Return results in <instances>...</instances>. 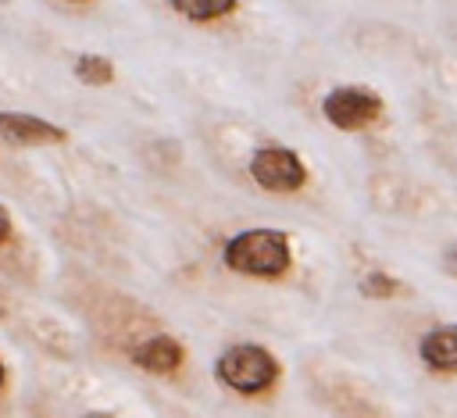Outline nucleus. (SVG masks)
<instances>
[{"instance_id": "obj_1", "label": "nucleus", "mask_w": 457, "mask_h": 418, "mask_svg": "<svg viewBox=\"0 0 457 418\" xmlns=\"http://www.w3.org/2000/svg\"><path fill=\"white\" fill-rule=\"evenodd\" d=\"M225 264L239 275H253V279H275L289 268L293 261V250H289V236L282 229H268V225H257V229H243L236 232L225 250H221Z\"/></svg>"}, {"instance_id": "obj_2", "label": "nucleus", "mask_w": 457, "mask_h": 418, "mask_svg": "<svg viewBox=\"0 0 457 418\" xmlns=\"http://www.w3.org/2000/svg\"><path fill=\"white\" fill-rule=\"evenodd\" d=\"M214 375L243 397H261L278 382V357L261 343H232L218 354Z\"/></svg>"}, {"instance_id": "obj_3", "label": "nucleus", "mask_w": 457, "mask_h": 418, "mask_svg": "<svg viewBox=\"0 0 457 418\" xmlns=\"http://www.w3.org/2000/svg\"><path fill=\"white\" fill-rule=\"evenodd\" d=\"M250 175L261 189L268 193H296L307 182V168L293 146L282 143H264L250 157Z\"/></svg>"}, {"instance_id": "obj_4", "label": "nucleus", "mask_w": 457, "mask_h": 418, "mask_svg": "<svg viewBox=\"0 0 457 418\" xmlns=\"http://www.w3.org/2000/svg\"><path fill=\"white\" fill-rule=\"evenodd\" d=\"M321 111L336 129L357 132V129L378 121V114L386 111V100L368 86H336V89H328Z\"/></svg>"}, {"instance_id": "obj_5", "label": "nucleus", "mask_w": 457, "mask_h": 418, "mask_svg": "<svg viewBox=\"0 0 457 418\" xmlns=\"http://www.w3.org/2000/svg\"><path fill=\"white\" fill-rule=\"evenodd\" d=\"M0 143L11 146H57L68 143V132L29 111H0Z\"/></svg>"}, {"instance_id": "obj_6", "label": "nucleus", "mask_w": 457, "mask_h": 418, "mask_svg": "<svg viewBox=\"0 0 457 418\" xmlns=\"http://www.w3.org/2000/svg\"><path fill=\"white\" fill-rule=\"evenodd\" d=\"M132 361H136L143 372H150V375H171V372L182 368L186 347H182L175 336L157 332V336H146L143 343L132 347Z\"/></svg>"}, {"instance_id": "obj_7", "label": "nucleus", "mask_w": 457, "mask_h": 418, "mask_svg": "<svg viewBox=\"0 0 457 418\" xmlns=\"http://www.w3.org/2000/svg\"><path fill=\"white\" fill-rule=\"evenodd\" d=\"M418 354H421V361H425L432 372H439V375H457V322L425 332Z\"/></svg>"}, {"instance_id": "obj_8", "label": "nucleus", "mask_w": 457, "mask_h": 418, "mask_svg": "<svg viewBox=\"0 0 457 418\" xmlns=\"http://www.w3.org/2000/svg\"><path fill=\"white\" fill-rule=\"evenodd\" d=\"M171 7L189 21H218L239 7V0H171Z\"/></svg>"}, {"instance_id": "obj_9", "label": "nucleus", "mask_w": 457, "mask_h": 418, "mask_svg": "<svg viewBox=\"0 0 457 418\" xmlns=\"http://www.w3.org/2000/svg\"><path fill=\"white\" fill-rule=\"evenodd\" d=\"M75 79L82 86H111L114 82V64L104 54H79L75 57Z\"/></svg>"}, {"instance_id": "obj_10", "label": "nucleus", "mask_w": 457, "mask_h": 418, "mask_svg": "<svg viewBox=\"0 0 457 418\" xmlns=\"http://www.w3.org/2000/svg\"><path fill=\"white\" fill-rule=\"evenodd\" d=\"M357 289H361L364 297H371V300H386V297L403 293V282H400L396 275H386V272H368Z\"/></svg>"}, {"instance_id": "obj_11", "label": "nucleus", "mask_w": 457, "mask_h": 418, "mask_svg": "<svg viewBox=\"0 0 457 418\" xmlns=\"http://www.w3.org/2000/svg\"><path fill=\"white\" fill-rule=\"evenodd\" d=\"M439 268H443L446 275H453V279H457V243H450V247L439 254Z\"/></svg>"}, {"instance_id": "obj_12", "label": "nucleus", "mask_w": 457, "mask_h": 418, "mask_svg": "<svg viewBox=\"0 0 457 418\" xmlns=\"http://www.w3.org/2000/svg\"><path fill=\"white\" fill-rule=\"evenodd\" d=\"M11 239V214H7V207L0 204V247Z\"/></svg>"}, {"instance_id": "obj_13", "label": "nucleus", "mask_w": 457, "mask_h": 418, "mask_svg": "<svg viewBox=\"0 0 457 418\" xmlns=\"http://www.w3.org/2000/svg\"><path fill=\"white\" fill-rule=\"evenodd\" d=\"M4 379H7V372H4V361H0V389H4Z\"/></svg>"}, {"instance_id": "obj_14", "label": "nucleus", "mask_w": 457, "mask_h": 418, "mask_svg": "<svg viewBox=\"0 0 457 418\" xmlns=\"http://www.w3.org/2000/svg\"><path fill=\"white\" fill-rule=\"evenodd\" d=\"M71 4H86V0H71Z\"/></svg>"}]
</instances>
